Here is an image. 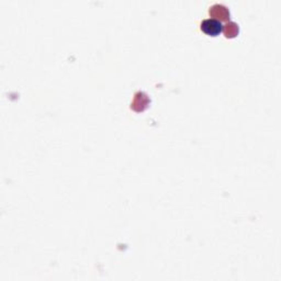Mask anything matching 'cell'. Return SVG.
Listing matches in <instances>:
<instances>
[{"label":"cell","instance_id":"1","mask_svg":"<svg viewBox=\"0 0 281 281\" xmlns=\"http://www.w3.org/2000/svg\"><path fill=\"white\" fill-rule=\"evenodd\" d=\"M224 29L223 24L218 19H206L201 22V30L204 32V33L210 35V36H216L219 35L221 32Z\"/></svg>","mask_w":281,"mask_h":281}]
</instances>
